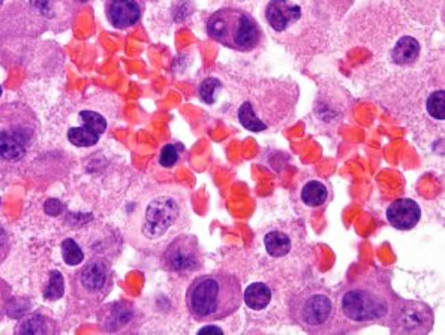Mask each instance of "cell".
Returning <instances> with one entry per match:
<instances>
[{
  "mask_svg": "<svg viewBox=\"0 0 445 335\" xmlns=\"http://www.w3.org/2000/svg\"><path fill=\"white\" fill-rule=\"evenodd\" d=\"M336 298L340 314L354 331L369 325L387 326L399 299L392 286V276L381 269H372L348 283Z\"/></svg>",
  "mask_w": 445,
  "mask_h": 335,
  "instance_id": "obj_1",
  "label": "cell"
},
{
  "mask_svg": "<svg viewBox=\"0 0 445 335\" xmlns=\"http://www.w3.org/2000/svg\"><path fill=\"white\" fill-rule=\"evenodd\" d=\"M298 98L300 90L296 83L275 78L255 79L237 108V120L246 131L267 132L288 122Z\"/></svg>",
  "mask_w": 445,
  "mask_h": 335,
  "instance_id": "obj_2",
  "label": "cell"
},
{
  "mask_svg": "<svg viewBox=\"0 0 445 335\" xmlns=\"http://www.w3.org/2000/svg\"><path fill=\"white\" fill-rule=\"evenodd\" d=\"M242 304L243 289L240 278L227 271L196 277L186 291L189 314L200 323L224 321L233 316Z\"/></svg>",
  "mask_w": 445,
  "mask_h": 335,
  "instance_id": "obj_3",
  "label": "cell"
},
{
  "mask_svg": "<svg viewBox=\"0 0 445 335\" xmlns=\"http://www.w3.org/2000/svg\"><path fill=\"white\" fill-rule=\"evenodd\" d=\"M290 316L294 323L312 335L354 331L340 314L336 293L324 286H307L292 295L290 299Z\"/></svg>",
  "mask_w": 445,
  "mask_h": 335,
  "instance_id": "obj_4",
  "label": "cell"
},
{
  "mask_svg": "<svg viewBox=\"0 0 445 335\" xmlns=\"http://www.w3.org/2000/svg\"><path fill=\"white\" fill-rule=\"evenodd\" d=\"M39 129L36 114L25 103L0 105V161H21L35 146Z\"/></svg>",
  "mask_w": 445,
  "mask_h": 335,
  "instance_id": "obj_5",
  "label": "cell"
},
{
  "mask_svg": "<svg viewBox=\"0 0 445 335\" xmlns=\"http://www.w3.org/2000/svg\"><path fill=\"white\" fill-rule=\"evenodd\" d=\"M188 226L183 199L177 193H159L150 199L141 211L140 237L147 244L171 241Z\"/></svg>",
  "mask_w": 445,
  "mask_h": 335,
  "instance_id": "obj_6",
  "label": "cell"
},
{
  "mask_svg": "<svg viewBox=\"0 0 445 335\" xmlns=\"http://www.w3.org/2000/svg\"><path fill=\"white\" fill-rule=\"evenodd\" d=\"M207 34L213 41L240 53L253 51L262 39L257 20L237 8H222L213 12L207 20Z\"/></svg>",
  "mask_w": 445,
  "mask_h": 335,
  "instance_id": "obj_7",
  "label": "cell"
},
{
  "mask_svg": "<svg viewBox=\"0 0 445 335\" xmlns=\"http://www.w3.org/2000/svg\"><path fill=\"white\" fill-rule=\"evenodd\" d=\"M162 267L166 273L179 277H186L201 271L204 256L196 237L179 234L166 244L162 253Z\"/></svg>",
  "mask_w": 445,
  "mask_h": 335,
  "instance_id": "obj_8",
  "label": "cell"
},
{
  "mask_svg": "<svg viewBox=\"0 0 445 335\" xmlns=\"http://www.w3.org/2000/svg\"><path fill=\"white\" fill-rule=\"evenodd\" d=\"M435 323L432 307L423 301L399 297L387 328L394 335H427Z\"/></svg>",
  "mask_w": 445,
  "mask_h": 335,
  "instance_id": "obj_9",
  "label": "cell"
},
{
  "mask_svg": "<svg viewBox=\"0 0 445 335\" xmlns=\"http://www.w3.org/2000/svg\"><path fill=\"white\" fill-rule=\"evenodd\" d=\"M349 111V93L339 84H322L314 105V117L325 129H338Z\"/></svg>",
  "mask_w": 445,
  "mask_h": 335,
  "instance_id": "obj_10",
  "label": "cell"
},
{
  "mask_svg": "<svg viewBox=\"0 0 445 335\" xmlns=\"http://www.w3.org/2000/svg\"><path fill=\"white\" fill-rule=\"evenodd\" d=\"M111 287L110 263L102 258L87 262L75 278V293L78 298L99 302L107 297Z\"/></svg>",
  "mask_w": 445,
  "mask_h": 335,
  "instance_id": "obj_11",
  "label": "cell"
},
{
  "mask_svg": "<svg viewBox=\"0 0 445 335\" xmlns=\"http://www.w3.org/2000/svg\"><path fill=\"white\" fill-rule=\"evenodd\" d=\"M266 20L275 35L288 38L303 23V8L292 0H270Z\"/></svg>",
  "mask_w": 445,
  "mask_h": 335,
  "instance_id": "obj_12",
  "label": "cell"
},
{
  "mask_svg": "<svg viewBox=\"0 0 445 335\" xmlns=\"http://www.w3.org/2000/svg\"><path fill=\"white\" fill-rule=\"evenodd\" d=\"M81 127H73L68 132V139L77 147H92L107 131V120L94 111H81Z\"/></svg>",
  "mask_w": 445,
  "mask_h": 335,
  "instance_id": "obj_13",
  "label": "cell"
},
{
  "mask_svg": "<svg viewBox=\"0 0 445 335\" xmlns=\"http://www.w3.org/2000/svg\"><path fill=\"white\" fill-rule=\"evenodd\" d=\"M144 12V0H107L105 14L116 29H129L137 24Z\"/></svg>",
  "mask_w": 445,
  "mask_h": 335,
  "instance_id": "obj_14",
  "label": "cell"
},
{
  "mask_svg": "<svg viewBox=\"0 0 445 335\" xmlns=\"http://www.w3.org/2000/svg\"><path fill=\"white\" fill-rule=\"evenodd\" d=\"M387 222L397 230L414 229L421 219L420 205L409 198H399L387 206Z\"/></svg>",
  "mask_w": 445,
  "mask_h": 335,
  "instance_id": "obj_15",
  "label": "cell"
},
{
  "mask_svg": "<svg viewBox=\"0 0 445 335\" xmlns=\"http://www.w3.org/2000/svg\"><path fill=\"white\" fill-rule=\"evenodd\" d=\"M262 243H264L268 256H272L275 259L288 256L292 249L291 235L279 228L268 229L264 234V238H262Z\"/></svg>",
  "mask_w": 445,
  "mask_h": 335,
  "instance_id": "obj_16",
  "label": "cell"
},
{
  "mask_svg": "<svg viewBox=\"0 0 445 335\" xmlns=\"http://www.w3.org/2000/svg\"><path fill=\"white\" fill-rule=\"evenodd\" d=\"M134 319V308L128 302H114L108 306L104 322V330L108 332H116L128 326Z\"/></svg>",
  "mask_w": 445,
  "mask_h": 335,
  "instance_id": "obj_17",
  "label": "cell"
},
{
  "mask_svg": "<svg viewBox=\"0 0 445 335\" xmlns=\"http://www.w3.org/2000/svg\"><path fill=\"white\" fill-rule=\"evenodd\" d=\"M272 298L273 292L270 289V286L261 282L251 283L243 292L244 304L253 311L266 310L272 302Z\"/></svg>",
  "mask_w": 445,
  "mask_h": 335,
  "instance_id": "obj_18",
  "label": "cell"
},
{
  "mask_svg": "<svg viewBox=\"0 0 445 335\" xmlns=\"http://www.w3.org/2000/svg\"><path fill=\"white\" fill-rule=\"evenodd\" d=\"M301 202L311 209H318L329 202L330 187L320 180H309L300 191Z\"/></svg>",
  "mask_w": 445,
  "mask_h": 335,
  "instance_id": "obj_19",
  "label": "cell"
},
{
  "mask_svg": "<svg viewBox=\"0 0 445 335\" xmlns=\"http://www.w3.org/2000/svg\"><path fill=\"white\" fill-rule=\"evenodd\" d=\"M54 323L41 314L27 316L18 323L17 334H51L54 332Z\"/></svg>",
  "mask_w": 445,
  "mask_h": 335,
  "instance_id": "obj_20",
  "label": "cell"
},
{
  "mask_svg": "<svg viewBox=\"0 0 445 335\" xmlns=\"http://www.w3.org/2000/svg\"><path fill=\"white\" fill-rule=\"evenodd\" d=\"M62 258L66 265H79L84 260V253L73 238H66L62 241Z\"/></svg>",
  "mask_w": 445,
  "mask_h": 335,
  "instance_id": "obj_21",
  "label": "cell"
},
{
  "mask_svg": "<svg viewBox=\"0 0 445 335\" xmlns=\"http://www.w3.org/2000/svg\"><path fill=\"white\" fill-rule=\"evenodd\" d=\"M65 293V282H63V276L59 271H51L50 273V282L44 289V298L49 301H58Z\"/></svg>",
  "mask_w": 445,
  "mask_h": 335,
  "instance_id": "obj_22",
  "label": "cell"
},
{
  "mask_svg": "<svg viewBox=\"0 0 445 335\" xmlns=\"http://www.w3.org/2000/svg\"><path fill=\"white\" fill-rule=\"evenodd\" d=\"M220 89H222V83L219 81V79L213 78V77L205 78L204 81L200 84V98H201V100H204L205 103L212 105V103L216 102L218 93H219Z\"/></svg>",
  "mask_w": 445,
  "mask_h": 335,
  "instance_id": "obj_23",
  "label": "cell"
},
{
  "mask_svg": "<svg viewBox=\"0 0 445 335\" xmlns=\"http://www.w3.org/2000/svg\"><path fill=\"white\" fill-rule=\"evenodd\" d=\"M180 146H176V144H166L161 151V156H159V163L164 168H173L174 165H177L180 159Z\"/></svg>",
  "mask_w": 445,
  "mask_h": 335,
  "instance_id": "obj_24",
  "label": "cell"
},
{
  "mask_svg": "<svg viewBox=\"0 0 445 335\" xmlns=\"http://www.w3.org/2000/svg\"><path fill=\"white\" fill-rule=\"evenodd\" d=\"M29 310V302L25 299H12L8 306V314L10 317H20Z\"/></svg>",
  "mask_w": 445,
  "mask_h": 335,
  "instance_id": "obj_25",
  "label": "cell"
},
{
  "mask_svg": "<svg viewBox=\"0 0 445 335\" xmlns=\"http://www.w3.org/2000/svg\"><path fill=\"white\" fill-rule=\"evenodd\" d=\"M44 211L51 215V217H58L63 213V204L59 201V199H49V201H45L44 204Z\"/></svg>",
  "mask_w": 445,
  "mask_h": 335,
  "instance_id": "obj_26",
  "label": "cell"
},
{
  "mask_svg": "<svg viewBox=\"0 0 445 335\" xmlns=\"http://www.w3.org/2000/svg\"><path fill=\"white\" fill-rule=\"evenodd\" d=\"M203 332H222V330L218 328V326H207V328H203L200 331V334H203Z\"/></svg>",
  "mask_w": 445,
  "mask_h": 335,
  "instance_id": "obj_27",
  "label": "cell"
},
{
  "mask_svg": "<svg viewBox=\"0 0 445 335\" xmlns=\"http://www.w3.org/2000/svg\"><path fill=\"white\" fill-rule=\"evenodd\" d=\"M77 2H81L83 3V2H89V0H77Z\"/></svg>",
  "mask_w": 445,
  "mask_h": 335,
  "instance_id": "obj_28",
  "label": "cell"
},
{
  "mask_svg": "<svg viewBox=\"0 0 445 335\" xmlns=\"http://www.w3.org/2000/svg\"><path fill=\"white\" fill-rule=\"evenodd\" d=\"M2 3H3V0H0V8H2Z\"/></svg>",
  "mask_w": 445,
  "mask_h": 335,
  "instance_id": "obj_29",
  "label": "cell"
},
{
  "mask_svg": "<svg viewBox=\"0 0 445 335\" xmlns=\"http://www.w3.org/2000/svg\"><path fill=\"white\" fill-rule=\"evenodd\" d=\"M0 96H2V87H0Z\"/></svg>",
  "mask_w": 445,
  "mask_h": 335,
  "instance_id": "obj_30",
  "label": "cell"
},
{
  "mask_svg": "<svg viewBox=\"0 0 445 335\" xmlns=\"http://www.w3.org/2000/svg\"><path fill=\"white\" fill-rule=\"evenodd\" d=\"M0 204H2V199H0Z\"/></svg>",
  "mask_w": 445,
  "mask_h": 335,
  "instance_id": "obj_31",
  "label": "cell"
}]
</instances>
